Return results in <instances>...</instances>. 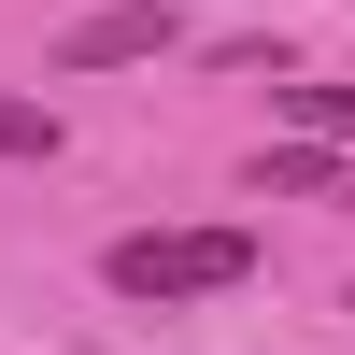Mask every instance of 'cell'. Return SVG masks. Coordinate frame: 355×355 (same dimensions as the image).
<instances>
[{
    "label": "cell",
    "instance_id": "cell-4",
    "mask_svg": "<svg viewBox=\"0 0 355 355\" xmlns=\"http://www.w3.org/2000/svg\"><path fill=\"white\" fill-rule=\"evenodd\" d=\"M284 128L299 142H355V85H284Z\"/></svg>",
    "mask_w": 355,
    "mask_h": 355
},
{
    "label": "cell",
    "instance_id": "cell-2",
    "mask_svg": "<svg viewBox=\"0 0 355 355\" xmlns=\"http://www.w3.org/2000/svg\"><path fill=\"white\" fill-rule=\"evenodd\" d=\"M128 57H171V0H114L57 43V71H128Z\"/></svg>",
    "mask_w": 355,
    "mask_h": 355
},
{
    "label": "cell",
    "instance_id": "cell-5",
    "mask_svg": "<svg viewBox=\"0 0 355 355\" xmlns=\"http://www.w3.org/2000/svg\"><path fill=\"white\" fill-rule=\"evenodd\" d=\"M0 157H57V114L43 100H0Z\"/></svg>",
    "mask_w": 355,
    "mask_h": 355
},
{
    "label": "cell",
    "instance_id": "cell-1",
    "mask_svg": "<svg viewBox=\"0 0 355 355\" xmlns=\"http://www.w3.org/2000/svg\"><path fill=\"white\" fill-rule=\"evenodd\" d=\"M100 270H114V299L171 313V299H227V284H256V242H242V227H128Z\"/></svg>",
    "mask_w": 355,
    "mask_h": 355
},
{
    "label": "cell",
    "instance_id": "cell-3",
    "mask_svg": "<svg viewBox=\"0 0 355 355\" xmlns=\"http://www.w3.org/2000/svg\"><path fill=\"white\" fill-rule=\"evenodd\" d=\"M256 185H299V199H355V157H341V142H270V157H256Z\"/></svg>",
    "mask_w": 355,
    "mask_h": 355
}]
</instances>
